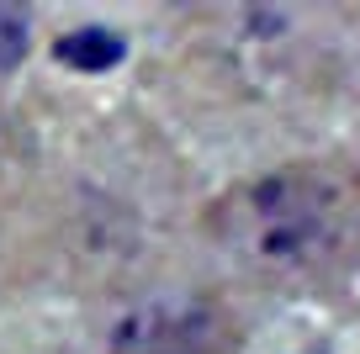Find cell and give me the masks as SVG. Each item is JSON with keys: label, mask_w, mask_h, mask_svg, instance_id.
Returning a JSON list of instances; mask_svg holds the SVG:
<instances>
[{"label": "cell", "mask_w": 360, "mask_h": 354, "mask_svg": "<svg viewBox=\"0 0 360 354\" xmlns=\"http://www.w3.org/2000/svg\"><path fill=\"white\" fill-rule=\"evenodd\" d=\"M6 148H11V111H6V100H0V159H6Z\"/></svg>", "instance_id": "cell-3"}, {"label": "cell", "mask_w": 360, "mask_h": 354, "mask_svg": "<svg viewBox=\"0 0 360 354\" xmlns=\"http://www.w3.org/2000/svg\"><path fill=\"white\" fill-rule=\"evenodd\" d=\"M202 228L259 280H334L360 259V164L297 159L259 169L207 201Z\"/></svg>", "instance_id": "cell-1"}, {"label": "cell", "mask_w": 360, "mask_h": 354, "mask_svg": "<svg viewBox=\"0 0 360 354\" xmlns=\"http://www.w3.org/2000/svg\"><path fill=\"white\" fill-rule=\"evenodd\" d=\"M244 322L212 291H159L106 328V354H238Z\"/></svg>", "instance_id": "cell-2"}]
</instances>
